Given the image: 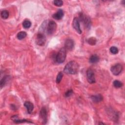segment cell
<instances>
[{"mask_svg":"<svg viewBox=\"0 0 125 125\" xmlns=\"http://www.w3.org/2000/svg\"><path fill=\"white\" fill-rule=\"evenodd\" d=\"M63 12L62 9H59L56 13L52 15V17L53 19L57 20H61L63 16Z\"/></svg>","mask_w":125,"mask_h":125,"instance_id":"7c38bea8","label":"cell"},{"mask_svg":"<svg viewBox=\"0 0 125 125\" xmlns=\"http://www.w3.org/2000/svg\"><path fill=\"white\" fill-rule=\"evenodd\" d=\"M99 124H104L103 123H99Z\"/></svg>","mask_w":125,"mask_h":125,"instance_id":"484cf974","label":"cell"},{"mask_svg":"<svg viewBox=\"0 0 125 125\" xmlns=\"http://www.w3.org/2000/svg\"><path fill=\"white\" fill-rule=\"evenodd\" d=\"M86 77L88 82L90 83H95V75L93 70L91 68H88L86 71Z\"/></svg>","mask_w":125,"mask_h":125,"instance_id":"8992f818","label":"cell"},{"mask_svg":"<svg viewBox=\"0 0 125 125\" xmlns=\"http://www.w3.org/2000/svg\"><path fill=\"white\" fill-rule=\"evenodd\" d=\"M122 70L123 66L120 63H117L114 65L112 66L110 68V70L112 73L115 76L120 74L121 73Z\"/></svg>","mask_w":125,"mask_h":125,"instance_id":"5b68a950","label":"cell"},{"mask_svg":"<svg viewBox=\"0 0 125 125\" xmlns=\"http://www.w3.org/2000/svg\"><path fill=\"white\" fill-rule=\"evenodd\" d=\"M27 34L24 31H21L17 34V37L19 40H22L26 37Z\"/></svg>","mask_w":125,"mask_h":125,"instance_id":"ac0fdd59","label":"cell"},{"mask_svg":"<svg viewBox=\"0 0 125 125\" xmlns=\"http://www.w3.org/2000/svg\"><path fill=\"white\" fill-rule=\"evenodd\" d=\"M99 61V57L96 54L92 55V56H90L89 59V62L91 63H96Z\"/></svg>","mask_w":125,"mask_h":125,"instance_id":"2e32d148","label":"cell"},{"mask_svg":"<svg viewBox=\"0 0 125 125\" xmlns=\"http://www.w3.org/2000/svg\"><path fill=\"white\" fill-rule=\"evenodd\" d=\"M113 84L116 88H120L123 85V83L118 80H115L113 83Z\"/></svg>","mask_w":125,"mask_h":125,"instance_id":"ffe728a7","label":"cell"},{"mask_svg":"<svg viewBox=\"0 0 125 125\" xmlns=\"http://www.w3.org/2000/svg\"><path fill=\"white\" fill-rule=\"evenodd\" d=\"M73 93V90L72 89H70L69 90H68L65 94V96L66 97H69L70 96H71Z\"/></svg>","mask_w":125,"mask_h":125,"instance_id":"d4e9b609","label":"cell"},{"mask_svg":"<svg viewBox=\"0 0 125 125\" xmlns=\"http://www.w3.org/2000/svg\"><path fill=\"white\" fill-rule=\"evenodd\" d=\"M11 119L14 121L16 124L18 123H24V122H27V123H33L31 121H28L25 119H22V120H19L18 119V117L16 115H14L12 117H11Z\"/></svg>","mask_w":125,"mask_h":125,"instance_id":"5bb4252c","label":"cell"},{"mask_svg":"<svg viewBox=\"0 0 125 125\" xmlns=\"http://www.w3.org/2000/svg\"><path fill=\"white\" fill-rule=\"evenodd\" d=\"M88 42L89 43V44H91V45H95L96 42V40L95 38H90L88 39Z\"/></svg>","mask_w":125,"mask_h":125,"instance_id":"cb8c5ba5","label":"cell"},{"mask_svg":"<svg viewBox=\"0 0 125 125\" xmlns=\"http://www.w3.org/2000/svg\"><path fill=\"white\" fill-rule=\"evenodd\" d=\"M66 50L64 47L62 48L56 57V61L58 63H62L65 60L66 56Z\"/></svg>","mask_w":125,"mask_h":125,"instance_id":"3957f363","label":"cell"},{"mask_svg":"<svg viewBox=\"0 0 125 125\" xmlns=\"http://www.w3.org/2000/svg\"><path fill=\"white\" fill-rule=\"evenodd\" d=\"M79 70V65L75 61L68 62L65 66L63 71L66 74H76Z\"/></svg>","mask_w":125,"mask_h":125,"instance_id":"6da1fadb","label":"cell"},{"mask_svg":"<svg viewBox=\"0 0 125 125\" xmlns=\"http://www.w3.org/2000/svg\"><path fill=\"white\" fill-rule=\"evenodd\" d=\"M43 25V30L46 31V33L48 35H52L54 34L57 29V24L56 22L53 21H49L47 23L42 24Z\"/></svg>","mask_w":125,"mask_h":125,"instance_id":"7a4b0ae2","label":"cell"},{"mask_svg":"<svg viewBox=\"0 0 125 125\" xmlns=\"http://www.w3.org/2000/svg\"><path fill=\"white\" fill-rule=\"evenodd\" d=\"M91 99L93 102L97 103H99L101 101H102L103 99V97L102 95L99 94L91 96Z\"/></svg>","mask_w":125,"mask_h":125,"instance_id":"4fadbf2b","label":"cell"},{"mask_svg":"<svg viewBox=\"0 0 125 125\" xmlns=\"http://www.w3.org/2000/svg\"><path fill=\"white\" fill-rule=\"evenodd\" d=\"M46 42V37L42 33H39L37 34L36 42V44L39 46H43L44 45Z\"/></svg>","mask_w":125,"mask_h":125,"instance_id":"277c9868","label":"cell"},{"mask_svg":"<svg viewBox=\"0 0 125 125\" xmlns=\"http://www.w3.org/2000/svg\"><path fill=\"white\" fill-rule=\"evenodd\" d=\"M47 110L45 107H42L40 111V117L42 120V124H45L47 122Z\"/></svg>","mask_w":125,"mask_h":125,"instance_id":"ba28073f","label":"cell"},{"mask_svg":"<svg viewBox=\"0 0 125 125\" xmlns=\"http://www.w3.org/2000/svg\"><path fill=\"white\" fill-rule=\"evenodd\" d=\"M10 78L11 77L10 76H5L1 79L0 81V85L1 88H2V87L5 85V84L9 81Z\"/></svg>","mask_w":125,"mask_h":125,"instance_id":"9a60e30c","label":"cell"},{"mask_svg":"<svg viewBox=\"0 0 125 125\" xmlns=\"http://www.w3.org/2000/svg\"><path fill=\"white\" fill-rule=\"evenodd\" d=\"M110 51L113 54H116L118 53V49L116 46H111L110 48Z\"/></svg>","mask_w":125,"mask_h":125,"instance_id":"7402d4cb","label":"cell"},{"mask_svg":"<svg viewBox=\"0 0 125 125\" xmlns=\"http://www.w3.org/2000/svg\"><path fill=\"white\" fill-rule=\"evenodd\" d=\"M80 18L81 19L80 20L83 22L85 27L87 28H89L90 27V20L89 18L85 15H83V14H81V15H80Z\"/></svg>","mask_w":125,"mask_h":125,"instance_id":"30bf717a","label":"cell"},{"mask_svg":"<svg viewBox=\"0 0 125 125\" xmlns=\"http://www.w3.org/2000/svg\"><path fill=\"white\" fill-rule=\"evenodd\" d=\"M62 77H63V74L62 72H60L58 74V75L57 76V78H56V83H59L61 82L62 78Z\"/></svg>","mask_w":125,"mask_h":125,"instance_id":"44dd1931","label":"cell"},{"mask_svg":"<svg viewBox=\"0 0 125 125\" xmlns=\"http://www.w3.org/2000/svg\"><path fill=\"white\" fill-rule=\"evenodd\" d=\"M9 12L7 10H4L1 12L0 15L3 19H6L9 17Z\"/></svg>","mask_w":125,"mask_h":125,"instance_id":"d6986e66","label":"cell"},{"mask_svg":"<svg viewBox=\"0 0 125 125\" xmlns=\"http://www.w3.org/2000/svg\"><path fill=\"white\" fill-rule=\"evenodd\" d=\"M53 3L55 5L58 6V7H60L63 4V1L62 0H54L53 1Z\"/></svg>","mask_w":125,"mask_h":125,"instance_id":"603a6c76","label":"cell"},{"mask_svg":"<svg viewBox=\"0 0 125 125\" xmlns=\"http://www.w3.org/2000/svg\"><path fill=\"white\" fill-rule=\"evenodd\" d=\"M72 24H73V28L76 30V31L77 32V33H78L80 34H81L82 31V30L81 29V28H80L79 20L78 18L75 17V18H74L73 21V22H72Z\"/></svg>","mask_w":125,"mask_h":125,"instance_id":"52a82bcc","label":"cell"},{"mask_svg":"<svg viewBox=\"0 0 125 125\" xmlns=\"http://www.w3.org/2000/svg\"><path fill=\"white\" fill-rule=\"evenodd\" d=\"M31 25V22L28 20H25L22 22V26L25 29H28L30 28Z\"/></svg>","mask_w":125,"mask_h":125,"instance_id":"e0dca14e","label":"cell"},{"mask_svg":"<svg viewBox=\"0 0 125 125\" xmlns=\"http://www.w3.org/2000/svg\"><path fill=\"white\" fill-rule=\"evenodd\" d=\"M74 46V42L73 40L71 39H67L65 40V43H64V46L66 50H71Z\"/></svg>","mask_w":125,"mask_h":125,"instance_id":"9c48e42d","label":"cell"},{"mask_svg":"<svg viewBox=\"0 0 125 125\" xmlns=\"http://www.w3.org/2000/svg\"><path fill=\"white\" fill-rule=\"evenodd\" d=\"M24 105L26 107L27 112L29 114H31L34 109L33 104L29 101H26L24 103Z\"/></svg>","mask_w":125,"mask_h":125,"instance_id":"8fae6325","label":"cell"}]
</instances>
